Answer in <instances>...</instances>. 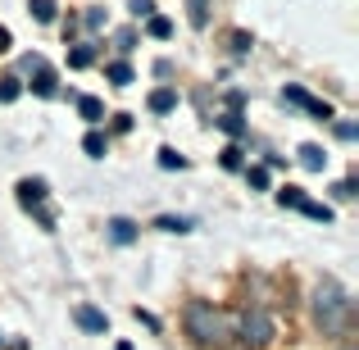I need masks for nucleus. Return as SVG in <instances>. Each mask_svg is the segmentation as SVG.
<instances>
[{"mask_svg": "<svg viewBox=\"0 0 359 350\" xmlns=\"http://www.w3.org/2000/svg\"><path fill=\"white\" fill-rule=\"evenodd\" d=\"M314 309H318V323H323V328H341L346 314H351V300H346V291L337 287V282H318Z\"/></svg>", "mask_w": 359, "mask_h": 350, "instance_id": "f257e3e1", "label": "nucleus"}, {"mask_svg": "<svg viewBox=\"0 0 359 350\" xmlns=\"http://www.w3.org/2000/svg\"><path fill=\"white\" fill-rule=\"evenodd\" d=\"M187 332H191L201 346L219 342V314H214L210 300H191V305H187Z\"/></svg>", "mask_w": 359, "mask_h": 350, "instance_id": "f03ea898", "label": "nucleus"}, {"mask_svg": "<svg viewBox=\"0 0 359 350\" xmlns=\"http://www.w3.org/2000/svg\"><path fill=\"white\" fill-rule=\"evenodd\" d=\"M23 73L32 78L36 96H60V78H55V69L46 64V55H23Z\"/></svg>", "mask_w": 359, "mask_h": 350, "instance_id": "7ed1b4c3", "label": "nucleus"}, {"mask_svg": "<svg viewBox=\"0 0 359 350\" xmlns=\"http://www.w3.org/2000/svg\"><path fill=\"white\" fill-rule=\"evenodd\" d=\"M241 337H245V346H269L273 342V318L264 309H241Z\"/></svg>", "mask_w": 359, "mask_h": 350, "instance_id": "20e7f679", "label": "nucleus"}, {"mask_svg": "<svg viewBox=\"0 0 359 350\" xmlns=\"http://www.w3.org/2000/svg\"><path fill=\"white\" fill-rule=\"evenodd\" d=\"M282 100H291V105H300L305 114H314L318 123H332V105H327V100H318V96H309L305 87H282Z\"/></svg>", "mask_w": 359, "mask_h": 350, "instance_id": "39448f33", "label": "nucleus"}, {"mask_svg": "<svg viewBox=\"0 0 359 350\" xmlns=\"http://www.w3.org/2000/svg\"><path fill=\"white\" fill-rule=\"evenodd\" d=\"M18 205L23 210H41L46 205V177H23L18 182Z\"/></svg>", "mask_w": 359, "mask_h": 350, "instance_id": "423d86ee", "label": "nucleus"}, {"mask_svg": "<svg viewBox=\"0 0 359 350\" xmlns=\"http://www.w3.org/2000/svg\"><path fill=\"white\" fill-rule=\"evenodd\" d=\"M73 318H78V328H87V332H105V328H109V318L100 314V309H91V305H78Z\"/></svg>", "mask_w": 359, "mask_h": 350, "instance_id": "0eeeda50", "label": "nucleus"}, {"mask_svg": "<svg viewBox=\"0 0 359 350\" xmlns=\"http://www.w3.org/2000/svg\"><path fill=\"white\" fill-rule=\"evenodd\" d=\"M109 241H118V245L137 241V223L132 219H109Z\"/></svg>", "mask_w": 359, "mask_h": 350, "instance_id": "6e6552de", "label": "nucleus"}, {"mask_svg": "<svg viewBox=\"0 0 359 350\" xmlns=\"http://www.w3.org/2000/svg\"><path fill=\"white\" fill-rule=\"evenodd\" d=\"M300 164H305L309 173H323V168H327V155H323V146H300Z\"/></svg>", "mask_w": 359, "mask_h": 350, "instance_id": "1a4fd4ad", "label": "nucleus"}, {"mask_svg": "<svg viewBox=\"0 0 359 350\" xmlns=\"http://www.w3.org/2000/svg\"><path fill=\"white\" fill-rule=\"evenodd\" d=\"M150 109H155V114H168V109H177V91H173V87L150 91Z\"/></svg>", "mask_w": 359, "mask_h": 350, "instance_id": "9d476101", "label": "nucleus"}, {"mask_svg": "<svg viewBox=\"0 0 359 350\" xmlns=\"http://www.w3.org/2000/svg\"><path fill=\"white\" fill-rule=\"evenodd\" d=\"M78 114L87 119V123H100V119H105V100H96V96H78Z\"/></svg>", "mask_w": 359, "mask_h": 350, "instance_id": "9b49d317", "label": "nucleus"}, {"mask_svg": "<svg viewBox=\"0 0 359 350\" xmlns=\"http://www.w3.org/2000/svg\"><path fill=\"white\" fill-rule=\"evenodd\" d=\"M91 64H96V46H73L69 51V69H91Z\"/></svg>", "mask_w": 359, "mask_h": 350, "instance_id": "f8f14e48", "label": "nucleus"}, {"mask_svg": "<svg viewBox=\"0 0 359 350\" xmlns=\"http://www.w3.org/2000/svg\"><path fill=\"white\" fill-rule=\"evenodd\" d=\"M23 96V82L9 73V78H0V105H14V100Z\"/></svg>", "mask_w": 359, "mask_h": 350, "instance_id": "ddd939ff", "label": "nucleus"}, {"mask_svg": "<svg viewBox=\"0 0 359 350\" xmlns=\"http://www.w3.org/2000/svg\"><path fill=\"white\" fill-rule=\"evenodd\" d=\"M300 210H305L314 223H332V205H318V201H309V196H305V201H300Z\"/></svg>", "mask_w": 359, "mask_h": 350, "instance_id": "4468645a", "label": "nucleus"}, {"mask_svg": "<svg viewBox=\"0 0 359 350\" xmlns=\"http://www.w3.org/2000/svg\"><path fill=\"white\" fill-rule=\"evenodd\" d=\"M146 32L155 36V41H164V36H173V23H168L164 14H150V18H146Z\"/></svg>", "mask_w": 359, "mask_h": 350, "instance_id": "2eb2a0df", "label": "nucleus"}, {"mask_svg": "<svg viewBox=\"0 0 359 350\" xmlns=\"http://www.w3.org/2000/svg\"><path fill=\"white\" fill-rule=\"evenodd\" d=\"M219 128H223V132H228V137H245V119L237 114V109H228V114H223V119H219Z\"/></svg>", "mask_w": 359, "mask_h": 350, "instance_id": "dca6fc26", "label": "nucleus"}, {"mask_svg": "<svg viewBox=\"0 0 359 350\" xmlns=\"http://www.w3.org/2000/svg\"><path fill=\"white\" fill-rule=\"evenodd\" d=\"M105 146H109V137H105V132H87V141H82V150H87L91 159H100V155H105Z\"/></svg>", "mask_w": 359, "mask_h": 350, "instance_id": "f3484780", "label": "nucleus"}, {"mask_svg": "<svg viewBox=\"0 0 359 350\" xmlns=\"http://www.w3.org/2000/svg\"><path fill=\"white\" fill-rule=\"evenodd\" d=\"M27 9L36 23H55V0H27Z\"/></svg>", "mask_w": 359, "mask_h": 350, "instance_id": "a211bd4d", "label": "nucleus"}, {"mask_svg": "<svg viewBox=\"0 0 359 350\" xmlns=\"http://www.w3.org/2000/svg\"><path fill=\"white\" fill-rule=\"evenodd\" d=\"M219 164H223V168H245L241 146H223V150H219Z\"/></svg>", "mask_w": 359, "mask_h": 350, "instance_id": "6ab92c4d", "label": "nucleus"}, {"mask_svg": "<svg viewBox=\"0 0 359 350\" xmlns=\"http://www.w3.org/2000/svg\"><path fill=\"white\" fill-rule=\"evenodd\" d=\"M109 82H114V87H128V82H132V64H109Z\"/></svg>", "mask_w": 359, "mask_h": 350, "instance_id": "aec40b11", "label": "nucleus"}, {"mask_svg": "<svg viewBox=\"0 0 359 350\" xmlns=\"http://www.w3.org/2000/svg\"><path fill=\"white\" fill-rule=\"evenodd\" d=\"M159 168H187V155H177L173 146H164L159 150Z\"/></svg>", "mask_w": 359, "mask_h": 350, "instance_id": "412c9836", "label": "nucleus"}, {"mask_svg": "<svg viewBox=\"0 0 359 350\" xmlns=\"http://www.w3.org/2000/svg\"><path fill=\"white\" fill-rule=\"evenodd\" d=\"M155 228H164V232H191V219H173V214H164V219H155Z\"/></svg>", "mask_w": 359, "mask_h": 350, "instance_id": "4be33fe9", "label": "nucleus"}, {"mask_svg": "<svg viewBox=\"0 0 359 350\" xmlns=\"http://www.w3.org/2000/svg\"><path fill=\"white\" fill-rule=\"evenodd\" d=\"M278 201H282V205H291V210H300L305 191H300V187H282V191H278Z\"/></svg>", "mask_w": 359, "mask_h": 350, "instance_id": "5701e85b", "label": "nucleus"}, {"mask_svg": "<svg viewBox=\"0 0 359 350\" xmlns=\"http://www.w3.org/2000/svg\"><path fill=\"white\" fill-rule=\"evenodd\" d=\"M245 182H250L255 191H264V187H269V168H245Z\"/></svg>", "mask_w": 359, "mask_h": 350, "instance_id": "b1692460", "label": "nucleus"}, {"mask_svg": "<svg viewBox=\"0 0 359 350\" xmlns=\"http://www.w3.org/2000/svg\"><path fill=\"white\" fill-rule=\"evenodd\" d=\"M191 23H196V27L210 23V5H205V0H191Z\"/></svg>", "mask_w": 359, "mask_h": 350, "instance_id": "393cba45", "label": "nucleus"}, {"mask_svg": "<svg viewBox=\"0 0 359 350\" xmlns=\"http://www.w3.org/2000/svg\"><path fill=\"white\" fill-rule=\"evenodd\" d=\"M128 9L137 18H150V14H155V0H128Z\"/></svg>", "mask_w": 359, "mask_h": 350, "instance_id": "a878e982", "label": "nucleus"}, {"mask_svg": "<svg viewBox=\"0 0 359 350\" xmlns=\"http://www.w3.org/2000/svg\"><path fill=\"white\" fill-rule=\"evenodd\" d=\"M332 128H337V137H341V141H355V137H359V128H355V123H346V119L332 123Z\"/></svg>", "mask_w": 359, "mask_h": 350, "instance_id": "bb28decb", "label": "nucleus"}, {"mask_svg": "<svg viewBox=\"0 0 359 350\" xmlns=\"http://www.w3.org/2000/svg\"><path fill=\"white\" fill-rule=\"evenodd\" d=\"M114 41H118V51H132V46H137V32H132V27H123Z\"/></svg>", "mask_w": 359, "mask_h": 350, "instance_id": "cd10ccee", "label": "nucleus"}, {"mask_svg": "<svg viewBox=\"0 0 359 350\" xmlns=\"http://www.w3.org/2000/svg\"><path fill=\"white\" fill-rule=\"evenodd\" d=\"M87 27H105V9H87Z\"/></svg>", "mask_w": 359, "mask_h": 350, "instance_id": "c85d7f7f", "label": "nucleus"}, {"mask_svg": "<svg viewBox=\"0 0 359 350\" xmlns=\"http://www.w3.org/2000/svg\"><path fill=\"white\" fill-rule=\"evenodd\" d=\"M337 196H341V201H355V177H346V182L337 187Z\"/></svg>", "mask_w": 359, "mask_h": 350, "instance_id": "c756f323", "label": "nucleus"}, {"mask_svg": "<svg viewBox=\"0 0 359 350\" xmlns=\"http://www.w3.org/2000/svg\"><path fill=\"white\" fill-rule=\"evenodd\" d=\"M114 132H132V114H114Z\"/></svg>", "mask_w": 359, "mask_h": 350, "instance_id": "7c9ffc66", "label": "nucleus"}, {"mask_svg": "<svg viewBox=\"0 0 359 350\" xmlns=\"http://www.w3.org/2000/svg\"><path fill=\"white\" fill-rule=\"evenodd\" d=\"M9 46H14V36H9V27H5V23H0V55H5V51H9Z\"/></svg>", "mask_w": 359, "mask_h": 350, "instance_id": "2f4dec72", "label": "nucleus"}, {"mask_svg": "<svg viewBox=\"0 0 359 350\" xmlns=\"http://www.w3.org/2000/svg\"><path fill=\"white\" fill-rule=\"evenodd\" d=\"M114 350H132V346H128V342H118V346H114Z\"/></svg>", "mask_w": 359, "mask_h": 350, "instance_id": "473e14b6", "label": "nucleus"}, {"mask_svg": "<svg viewBox=\"0 0 359 350\" xmlns=\"http://www.w3.org/2000/svg\"><path fill=\"white\" fill-rule=\"evenodd\" d=\"M0 342H5V337H0Z\"/></svg>", "mask_w": 359, "mask_h": 350, "instance_id": "72a5a7b5", "label": "nucleus"}]
</instances>
